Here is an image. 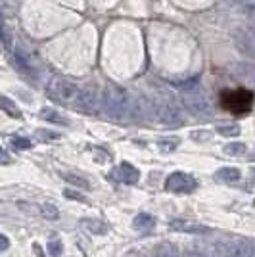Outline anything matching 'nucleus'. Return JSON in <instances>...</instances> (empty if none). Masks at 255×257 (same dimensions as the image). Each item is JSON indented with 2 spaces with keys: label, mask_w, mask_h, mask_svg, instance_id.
<instances>
[{
  "label": "nucleus",
  "mask_w": 255,
  "mask_h": 257,
  "mask_svg": "<svg viewBox=\"0 0 255 257\" xmlns=\"http://www.w3.org/2000/svg\"><path fill=\"white\" fill-rule=\"evenodd\" d=\"M255 104V94L249 88H232V90H223L221 92V107L232 113L236 117L247 115Z\"/></svg>",
  "instance_id": "1"
},
{
  "label": "nucleus",
  "mask_w": 255,
  "mask_h": 257,
  "mask_svg": "<svg viewBox=\"0 0 255 257\" xmlns=\"http://www.w3.org/2000/svg\"><path fill=\"white\" fill-rule=\"evenodd\" d=\"M48 94L56 98V100H60V102H64V104H69L77 98L79 90H77V86L73 83L65 81L62 77H54L52 81L48 83Z\"/></svg>",
  "instance_id": "2"
},
{
  "label": "nucleus",
  "mask_w": 255,
  "mask_h": 257,
  "mask_svg": "<svg viewBox=\"0 0 255 257\" xmlns=\"http://www.w3.org/2000/svg\"><path fill=\"white\" fill-rule=\"evenodd\" d=\"M106 106H107V111H109V113H113V115H121V113H123V109H125V106H127V94H125V90L115 88V86L107 88Z\"/></svg>",
  "instance_id": "3"
},
{
  "label": "nucleus",
  "mask_w": 255,
  "mask_h": 257,
  "mask_svg": "<svg viewBox=\"0 0 255 257\" xmlns=\"http://www.w3.org/2000/svg\"><path fill=\"white\" fill-rule=\"evenodd\" d=\"M96 102H98V96H96L94 90H83L77 94V104L85 111H94Z\"/></svg>",
  "instance_id": "4"
},
{
  "label": "nucleus",
  "mask_w": 255,
  "mask_h": 257,
  "mask_svg": "<svg viewBox=\"0 0 255 257\" xmlns=\"http://www.w3.org/2000/svg\"><path fill=\"white\" fill-rule=\"evenodd\" d=\"M0 109H2V111H6V113L12 115V117H20V115H22V111L18 109V106L12 102L10 98L2 96V94H0Z\"/></svg>",
  "instance_id": "5"
},
{
  "label": "nucleus",
  "mask_w": 255,
  "mask_h": 257,
  "mask_svg": "<svg viewBox=\"0 0 255 257\" xmlns=\"http://www.w3.org/2000/svg\"><path fill=\"white\" fill-rule=\"evenodd\" d=\"M0 43L6 50H12V44H14V37H12V29L6 23L0 22Z\"/></svg>",
  "instance_id": "6"
},
{
  "label": "nucleus",
  "mask_w": 255,
  "mask_h": 257,
  "mask_svg": "<svg viewBox=\"0 0 255 257\" xmlns=\"http://www.w3.org/2000/svg\"><path fill=\"white\" fill-rule=\"evenodd\" d=\"M41 211H43V215L48 217V219H56V217H58V209H54L52 205H48V204L41 205Z\"/></svg>",
  "instance_id": "7"
},
{
  "label": "nucleus",
  "mask_w": 255,
  "mask_h": 257,
  "mask_svg": "<svg viewBox=\"0 0 255 257\" xmlns=\"http://www.w3.org/2000/svg\"><path fill=\"white\" fill-rule=\"evenodd\" d=\"M14 146H16V148H29L31 142L27 139H14Z\"/></svg>",
  "instance_id": "8"
},
{
  "label": "nucleus",
  "mask_w": 255,
  "mask_h": 257,
  "mask_svg": "<svg viewBox=\"0 0 255 257\" xmlns=\"http://www.w3.org/2000/svg\"><path fill=\"white\" fill-rule=\"evenodd\" d=\"M10 246V242H8V238H6V236L4 234H0V251H4V249H6V247Z\"/></svg>",
  "instance_id": "9"
},
{
  "label": "nucleus",
  "mask_w": 255,
  "mask_h": 257,
  "mask_svg": "<svg viewBox=\"0 0 255 257\" xmlns=\"http://www.w3.org/2000/svg\"><path fill=\"white\" fill-rule=\"evenodd\" d=\"M0 161H8V156L4 152H0Z\"/></svg>",
  "instance_id": "10"
},
{
  "label": "nucleus",
  "mask_w": 255,
  "mask_h": 257,
  "mask_svg": "<svg viewBox=\"0 0 255 257\" xmlns=\"http://www.w3.org/2000/svg\"><path fill=\"white\" fill-rule=\"evenodd\" d=\"M238 2H244V4H253V6H255V0H238Z\"/></svg>",
  "instance_id": "11"
}]
</instances>
